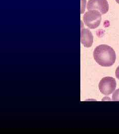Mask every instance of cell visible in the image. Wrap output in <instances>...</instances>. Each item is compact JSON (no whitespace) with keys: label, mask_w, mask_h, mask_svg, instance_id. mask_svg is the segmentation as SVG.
Masks as SVG:
<instances>
[{"label":"cell","mask_w":119,"mask_h":134,"mask_svg":"<svg viewBox=\"0 0 119 134\" xmlns=\"http://www.w3.org/2000/svg\"><path fill=\"white\" fill-rule=\"evenodd\" d=\"M116 2H117V3H118L119 4V0H116Z\"/></svg>","instance_id":"cell-8"},{"label":"cell","mask_w":119,"mask_h":134,"mask_svg":"<svg viewBox=\"0 0 119 134\" xmlns=\"http://www.w3.org/2000/svg\"><path fill=\"white\" fill-rule=\"evenodd\" d=\"M102 19L101 14L97 10H89L86 12L83 20L86 25L90 29L97 28Z\"/></svg>","instance_id":"cell-2"},{"label":"cell","mask_w":119,"mask_h":134,"mask_svg":"<svg viewBox=\"0 0 119 134\" xmlns=\"http://www.w3.org/2000/svg\"><path fill=\"white\" fill-rule=\"evenodd\" d=\"M109 4L107 0H89L87 4V9L97 10L102 14H106L109 10Z\"/></svg>","instance_id":"cell-4"},{"label":"cell","mask_w":119,"mask_h":134,"mask_svg":"<svg viewBox=\"0 0 119 134\" xmlns=\"http://www.w3.org/2000/svg\"><path fill=\"white\" fill-rule=\"evenodd\" d=\"M112 100L119 101V88L114 91L112 96Z\"/></svg>","instance_id":"cell-6"},{"label":"cell","mask_w":119,"mask_h":134,"mask_svg":"<svg viewBox=\"0 0 119 134\" xmlns=\"http://www.w3.org/2000/svg\"><path fill=\"white\" fill-rule=\"evenodd\" d=\"M93 57L96 63L102 67L112 66L116 59L114 50L106 44H101L95 48Z\"/></svg>","instance_id":"cell-1"},{"label":"cell","mask_w":119,"mask_h":134,"mask_svg":"<svg viewBox=\"0 0 119 134\" xmlns=\"http://www.w3.org/2000/svg\"><path fill=\"white\" fill-rule=\"evenodd\" d=\"M115 74H116V77H117L118 80H119V66L118 67V68H117V69H116Z\"/></svg>","instance_id":"cell-7"},{"label":"cell","mask_w":119,"mask_h":134,"mask_svg":"<svg viewBox=\"0 0 119 134\" xmlns=\"http://www.w3.org/2000/svg\"><path fill=\"white\" fill-rule=\"evenodd\" d=\"M81 42L86 48H89L92 45L93 36L89 29H81Z\"/></svg>","instance_id":"cell-5"},{"label":"cell","mask_w":119,"mask_h":134,"mask_svg":"<svg viewBox=\"0 0 119 134\" xmlns=\"http://www.w3.org/2000/svg\"><path fill=\"white\" fill-rule=\"evenodd\" d=\"M99 90L105 96H109L115 91L117 82L112 77H104L100 81L99 83Z\"/></svg>","instance_id":"cell-3"}]
</instances>
